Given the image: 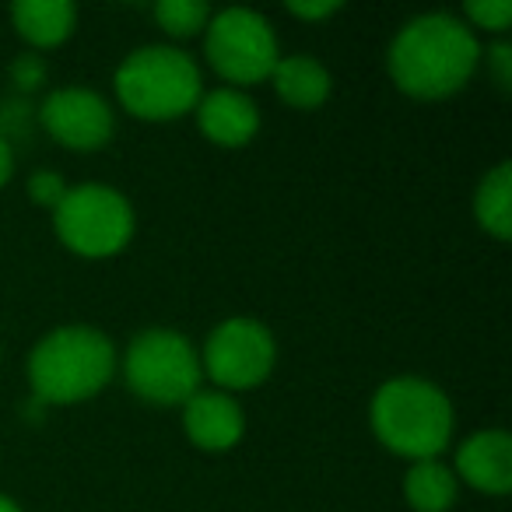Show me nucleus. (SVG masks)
I'll use <instances>...</instances> for the list:
<instances>
[{
	"label": "nucleus",
	"mask_w": 512,
	"mask_h": 512,
	"mask_svg": "<svg viewBox=\"0 0 512 512\" xmlns=\"http://www.w3.org/2000/svg\"><path fill=\"white\" fill-rule=\"evenodd\" d=\"M481 43L456 15H418L393 36L386 67L393 85L411 99H449L474 78Z\"/></svg>",
	"instance_id": "1"
},
{
	"label": "nucleus",
	"mask_w": 512,
	"mask_h": 512,
	"mask_svg": "<svg viewBox=\"0 0 512 512\" xmlns=\"http://www.w3.org/2000/svg\"><path fill=\"white\" fill-rule=\"evenodd\" d=\"M116 376V348L95 327H57L32 348L29 386L43 407L81 404L102 393Z\"/></svg>",
	"instance_id": "2"
},
{
	"label": "nucleus",
	"mask_w": 512,
	"mask_h": 512,
	"mask_svg": "<svg viewBox=\"0 0 512 512\" xmlns=\"http://www.w3.org/2000/svg\"><path fill=\"white\" fill-rule=\"evenodd\" d=\"M369 421L376 439L407 460H439L453 439V404L435 383L397 376L372 397Z\"/></svg>",
	"instance_id": "3"
},
{
	"label": "nucleus",
	"mask_w": 512,
	"mask_h": 512,
	"mask_svg": "<svg viewBox=\"0 0 512 512\" xmlns=\"http://www.w3.org/2000/svg\"><path fill=\"white\" fill-rule=\"evenodd\" d=\"M116 95L130 116L148 123L179 120L193 113L204 95L200 67L176 46H141L116 67Z\"/></svg>",
	"instance_id": "4"
},
{
	"label": "nucleus",
	"mask_w": 512,
	"mask_h": 512,
	"mask_svg": "<svg viewBox=\"0 0 512 512\" xmlns=\"http://www.w3.org/2000/svg\"><path fill=\"white\" fill-rule=\"evenodd\" d=\"M123 379L130 393L155 407H183L204 383L200 351L179 330L151 327L127 344Z\"/></svg>",
	"instance_id": "5"
},
{
	"label": "nucleus",
	"mask_w": 512,
	"mask_h": 512,
	"mask_svg": "<svg viewBox=\"0 0 512 512\" xmlns=\"http://www.w3.org/2000/svg\"><path fill=\"white\" fill-rule=\"evenodd\" d=\"M134 207L120 190L106 183L67 186L64 200L53 207L57 239L85 260H106L134 239Z\"/></svg>",
	"instance_id": "6"
},
{
	"label": "nucleus",
	"mask_w": 512,
	"mask_h": 512,
	"mask_svg": "<svg viewBox=\"0 0 512 512\" xmlns=\"http://www.w3.org/2000/svg\"><path fill=\"white\" fill-rule=\"evenodd\" d=\"M204 53L214 74L228 81V88L271 81L274 64L281 60L271 22L249 8H225L211 15L204 29Z\"/></svg>",
	"instance_id": "7"
},
{
	"label": "nucleus",
	"mask_w": 512,
	"mask_h": 512,
	"mask_svg": "<svg viewBox=\"0 0 512 512\" xmlns=\"http://www.w3.org/2000/svg\"><path fill=\"white\" fill-rule=\"evenodd\" d=\"M274 362H278L274 334L249 316H232V320L218 323L200 355V365L221 386V393L260 386L274 372Z\"/></svg>",
	"instance_id": "8"
},
{
	"label": "nucleus",
	"mask_w": 512,
	"mask_h": 512,
	"mask_svg": "<svg viewBox=\"0 0 512 512\" xmlns=\"http://www.w3.org/2000/svg\"><path fill=\"white\" fill-rule=\"evenodd\" d=\"M39 123L71 151H99L113 137V106L92 88H57L39 106Z\"/></svg>",
	"instance_id": "9"
},
{
	"label": "nucleus",
	"mask_w": 512,
	"mask_h": 512,
	"mask_svg": "<svg viewBox=\"0 0 512 512\" xmlns=\"http://www.w3.org/2000/svg\"><path fill=\"white\" fill-rule=\"evenodd\" d=\"M183 428H186V439L197 449H204V453H225V449L239 446L242 432H246V414H242L239 400L232 393L204 390L200 386L183 404Z\"/></svg>",
	"instance_id": "10"
},
{
	"label": "nucleus",
	"mask_w": 512,
	"mask_h": 512,
	"mask_svg": "<svg viewBox=\"0 0 512 512\" xmlns=\"http://www.w3.org/2000/svg\"><path fill=\"white\" fill-rule=\"evenodd\" d=\"M456 474L484 495H505L512 488V439L502 428H484L456 449Z\"/></svg>",
	"instance_id": "11"
},
{
	"label": "nucleus",
	"mask_w": 512,
	"mask_h": 512,
	"mask_svg": "<svg viewBox=\"0 0 512 512\" xmlns=\"http://www.w3.org/2000/svg\"><path fill=\"white\" fill-rule=\"evenodd\" d=\"M197 127L218 148H246L260 130V113L253 99L239 88H214L200 95L197 102Z\"/></svg>",
	"instance_id": "12"
},
{
	"label": "nucleus",
	"mask_w": 512,
	"mask_h": 512,
	"mask_svg": "<svg viewBox=\"0 0 512 512\" xmlns=\"http://www.w3.org/2000/svg\"><path fill=\"white\" fill-rule=\"evenodd\" d=\"M11 25L36 50H53L67 43L78 25V8L71 0H18L11 4Z\"/></svg>",
	"instance_id": "13"
},
{
	"label": "nucleus",
	"mask_w": 512,
	"mask_h": 512,
	"mask_svg": "<svg viewBox=\"0 0 512 512\" xmlns=\"http://www.w3.org/2000/svg\"><path fill=\"white\" fill-rule=\"evenodd\" d=\"M271 85L281 102L295 109H320L330 99V71L316 57L295 53V57H281L271 71Z\"/></svg>",
	"instance_id": "14"
},
{
	"label": "nucleus",
	"mask_w": 512,
	"mask_h": 512,
	"mask_svg": "<svg viewBox=\"0 0 512 512\" xmlns=\"http://www.w3.org/2000/svg\"><path fill=\"white\" fill-rule=\"evenodd\" d=\"M474 218L495 239L512 235V162H498L474 190Z\"/></svg>",
	"instance_id": "15"
},
{
	"label": "nucleus",
	"mask_w": 512,
	"mask_h": 512,
	"mask_svg": "<svg viewBox=\"0 0 512 512\" xmlns=\"http://www.w3.org/2000/svg\"><path fill=\"white\" fill-rule=\"evenodd\" d=\"M404 495L414 512H449L456 502V474L439 460H418L404 477Z\"/></svg>",
	"instance_id": "16"
},
{
	"label": "nucleus",
	"mask_w": 512,
	"mask_h": 512,
	"mask_svg": "<svg viewBox=\"0 0 512 512\" xmlns=\"http://www.w3.org/2000/svg\"><path fill=\"white\" fill-rule=\"evenodd\" d=\"M155 22L162 25L169 36L190 39L207 29L211 8L200 4V0H162V4H155Z\"/></svg>",
	"instance_id": "17"
},
{
	"label": "nucleus",
	"mask_w": 512,
	"mask_h": 512,
	"mask_svg": "<svg viewBox=\"0 0 512 512\" xmlns=\"http://www.w3.org/2000/svg\"><path fill=\"white\" fill-rule=\"evenodd\" d=\"M463 15L470 18L474 29L502 36L512 22V0H470L467 8H463Z\"/></svg>",
	"instance_id": "18"
},
{
	"label": "nucleus",
	"mask_w": 512,
	"mask_h": 512,
	"mask_svg": "<svg viewBox=\"0 0 512 512\" xmlns=\"http://www.w3.org/2000/svg\"><path fill=\"white\" fill-rule=\"evenodd\" d=\"M64 193H67V183H64V176L60 172H53V169H39V172H32L29 176V197H32V204H39V207H57L60 200H64Z\"/></svg>",
	"instance_id": "19"
},
{
	"label": "nucleus",
	"mask_w": 512,
	"mask_h": 512,
	"mask_svg": "<svg viewBox=\"0 0 512 512\" xmlns=\"http://www.w3.org/2000/svg\"><path fill=\"white\" fill-rule=\"evenodd\" d=\"M11 81H15L22 92H32V88L46 85V64L43 57H36V53H22V57L11 64Z\"/></svg>",
	"instance_id": "20"
},
{
	"label": "nucleus",
	"mask_w": 512,
	"mask_h": 512,
	"mask_svg": "<svg viewBox=\"0 0 512 512\" xmlns=\"http://www.w3.org/2000/svg\"><path fill=\"white\" fill-rule=\"evenodd\" d=\"M488 67H491V78L502 92H509L512 85V46L509 43H495L488 50Z\"/></svg>",
	"instance_id": "21"
},
{
	"label": "nucleus",
	"mask_w": 512,
	"mask_h": 512,
	"mask_svg": "<svg viewBox=\"0 0 512 512\" xmlns=\"http://www.w3.org/2000/svg\"><path fill=\"white\" fill-rule=\"evenodd\" d=\"M337 11H341L337 0H316V4H302V0H295V4H288V15L306 18V22H323V18L337 15Z\"/></svg>",
	"instance_id": "22"
},
{
	"label": "nucleus",
	"mask_w": 512,
	"mask_h": 512,
	"mask_svg": "<svg viewBox=\"0 0 512 512\" xmlns=\"http://www.w3.org/2000/svg\"><path fill=\"white\" fill-rule=\"evenodd\" d=\"M15 176V151H11L8 137H0V186Z\"/></svg>",
	"instance_id": "23"
},
{
	"label": "nucleus",
	"mask_w": 512,
	"mask_h": 512,
	"mask_svg": "<svg viewBox=\"0 0 512 512\" xmlns=\"http://www.w3.org/2000/svg\"><path fill=\"white\" fill-rule=\"evenodd\" d=\"M0 512H22V505L15 502V498L8 495H0Z\"/></svg>",
	"instance_id": "24"
}]
</instances>
